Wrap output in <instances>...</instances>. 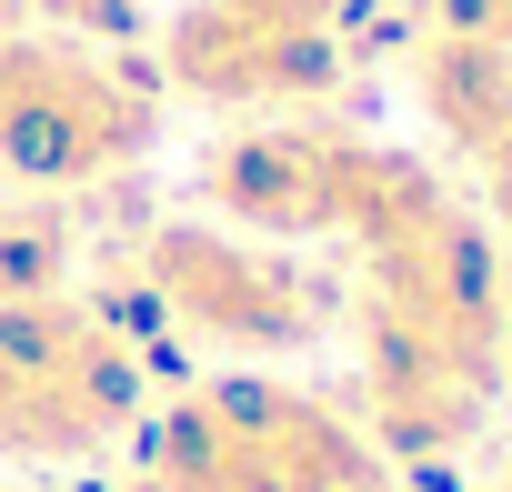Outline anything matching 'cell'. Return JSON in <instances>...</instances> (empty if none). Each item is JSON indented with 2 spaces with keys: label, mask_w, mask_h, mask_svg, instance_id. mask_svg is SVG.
I'll list each match as a JSON object with an SVG mask.
<instances>
[{
  "label": "cell",
  "mask_w": 512,
  "mask_h": 492,
  "mask_svg": "<svg viewBox=\"0 0 512 492\" xmlns=\"http://www.w3.org/2000/svg\"><path fill=\"white\" fill-rule=\"evenodd\" d=\"M161 131V81L121 71L81 31H0V171L31 191H91Z\"/></svg>",
  "instance_id": "6"
},
{
  "label": "cell",
  "mask_w": 512,
  "mask_h": 492,
  "mask_svg": "<svg viewBox=\"0 0 512 492\" xmlns=\"http://www.w3.org/2000/svg\"><path fill=\"white\" fill-rule=\"evenodd\" d=\"M502 492H512V482H502Z\"/></svg>",
  "instance_id": "14"
},
{
  "label": "cell",
  "mask_w": 512,
  "mask_h": 492,
  "mask_svg": "<svg viewBox=\"0 0 512 492\" xmlns=\"http://www.w3.org/2000/svg\"><path fill=\"white\" fill-rule=\"evenodd\" d=\"M412 91H422L432 131H442V141H462L472 161L512 131V51H502V41L422 31V51H412Z\"/></svg>",
  "instance_id": "8"
},
{
  "label": "cell",
  "mask_w": 512,
  "mask_h": 492,
  "mask_svg": "<svg viewBox=\"0 0 512 492\" xmlns=\"http://www.w3.org/2000/svg\"><path fill=\"white\" fill-rule=\"evenodd\" d=\"M101 492H161V482H151V472H131V482H101Z\"/></svg>",
  "instance_id": "13"
},
{
  "label": "cell",
  "mask_w": 512,
  "mask_h": 492,
  "mask_svg": "<svg viewBox=\"0 0 512 492\" xmlns=\"http://www.w3.org/2000/svg\"><path fill=\"white\" fill-rule=\"evenodd\" d=\"M502 362H512V262H502Z\"/></svg>",
  "instance_id": "12"
},
{
  "label": "cell",
  "mask_w": 512,
  "mask_h": 492,
  "mask_svg": "<svg viewBox=\"0 0 512 492\" xmlns=\"http://www.w3.org/2000/svg\"><path fill=\"white\" fill-rule=\"evenodd\" d=\"M432 31H472L512 51V0H432Z\"/></svg>",
  "instance_id": "10"
},
{
  "label": "cell",
  "mask_w": 512,
  "mask_h": 492,
  "mask_svg": "<svg viewBox=\"0 0 512 492\" xmlns=\"http://www.w3.org/2000/svg\"><path fill=\"white\" fill-rule=\"evenodd\" d=\"M121 292L151 302L161 332H181L201 352H231V362L312 352L342 312V292L292 241L231 231V221H141L121 241Z\"/></svg>",
  "instance_id": "3"
},
{
  "label": "cell",
  "mask_w": 512,
  "mask_h": 492,
  "mask_svg": "<svg viewBox=\"0 0 512 492\" xmlns=\"http://www.w3.org/2000/svg\"><path fill=\"white\" fill-rule=\"evenodd\" d=\"M412 171H422V151H402V141H362L342 121L282 111V121L221 131L201 151V201H211V221L262 231V241H352L412 191Z\"/></svg>",
  "instance_id": "5"
},
{
  "label": "cell",
  "mask_w": 512,
  "mask_h": 492,
  "mask_svg": "<svg viewBox=\"0 0 512 492\" xmlns=\"http://www.w3.org/2000/svg\"><path fill=\"white\" fill-rule=\"evenodd\" d=\"M141 472L161 492H382V442L312 382L221 372L141 412Z\"/></svg>",
  "instance_id": "2"
},
{
  "label": "cell",
  "mask_w": 512,
  "mask_h": 492,
  "mask_svg": "<svg viewBox=\"0 0 512 492\" xmlns=\"http://www.w3.org/2000/svg\"><path fill=\"white\" fill-rule=\"evenodd\" d=\"M352 71V0H181L161 21V91L211 111H312Z\"/></svg>",
  "instance_id": "7"
},
{
  "label": "cell",
  "mask_w": 512,
  "mask_h": 492,
  "mask_svg": "<svg viewBox=\"0 0 512 492\" xmlns=\"http://www.w3.org/2000/svg\"><path fill=\"white\" fill-rule=\"evenodd\" d=\"M151 372L101 302H0V462H91L141 432Z\"/></svg>",
  "instance_id": "4"
},
{
  "label": "cell",
  "mask_w": 512,
  "mask_h": 492,
  "mask_svg": "<svg viewBox=\"0 0 512 492\" xmlns=\"http://www.w3.org/2000/svg\"><path fill=\"white\" fill-rule=\"evenodd\" d=\"M352 332H362V432L382 462H452L502 392V252L462 191L422 161L412 191L352 231Z\"/></svg>",
  "instance_id": "1"
},
{
  "label": "cell",
  "mask_w": 512,
  "mask_h": 492,
  "mask_svg": "<svg viewBox=\"0 0 512 492\" xmlns=\"http://www.w3.org/2000/svg\"><path fill=\"white\" fill-rule=\"evenodd\" d=\"M482 201H492V221L512 231V131H502V141L482 151Z\"/></svg>",
  "instance_id": "11"
},
{
  "label": "cell",
  "mask_w": 512,
  "mask_h": 492,
  "mask_svg": "<svg viewBox=\"0 0 512 492\" xmlns=\"http://www.w3.org/2000/svg\"><path fill=\"white\" fill-rule=\"evenodd\" d=\"M51 292H71V211L11 201L0 211V302H51Z\"/></svg>",
  "instance_id": "9"
}]
</instances>
